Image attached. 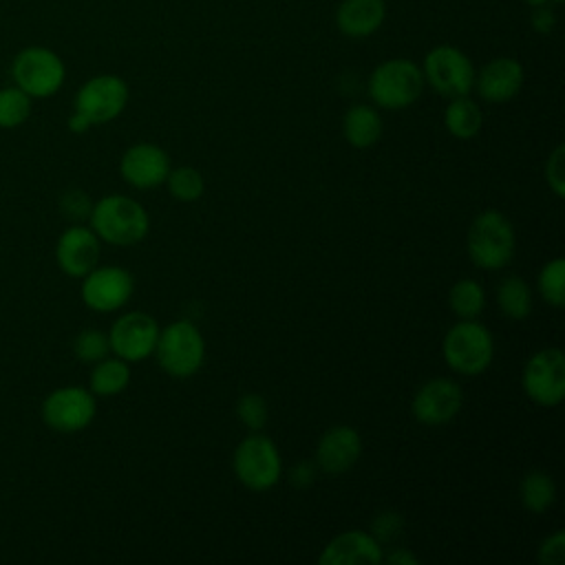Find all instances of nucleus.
<instances>
[{"instance_id":"nucleus-12","label":"nucleus","mask_w":565,"mask_h":565,"mask_svg":"<svg viewBox=\"0 0 565 565\" xmlns=\"http://www.w3.org/2000/svg\"><path fill=\"white\" fill-rule=\"evenodd\" d=\"M135 291V278L119 265H97L82 276V300L90 311L113 313L119 311Z\"/></svg>"},{"instance_id":"nucleus-39","label":"nucleus","mask_w":565,"mask_h":565,"mask_svg":"<svg viewBox=\"0 0 565 565\" xmlns=\"http://www.w3.org/2000/svg\"><path fill=\"white\" fill-rule=\"evenodd\" d=\"M530 7H541V4H561L563 0H523Z\"/></svg>"},{"instance_id":"nucleus-10","label":"nucleus","mask_w":565,"mask_h":565,"mask_svg":"<svg viewBox=\"0 0 565 565\" xmlns=\"http://www.w3.org/2000/svg\"><path fill=\"white\" fill-rule=\"evenodd\" d=\"M523 393L539 406L554 408L565 397V355L558 347L539 349L521 371Z\"/></svg>"},{"instance_id":"nucleus-28","label":"nucleus","mask_w":565,"mask_h":565,"mask_svg":"<svg viewBox=\"0 0 565 565\" xmlns=\"http://www.w3.org/2000/svg\"><path fill=\"white\" fill-rule=\"evenodd\" d=\"M536 287L541 298L547 305L556 309L565 305V258L563 256H556L541 267L536 276Z\"/></svg>"},{"instance_id":"nucleus-18","label":"nucleus","mask_w":565,"mask_h":565,"mask_svg":"<svg viewBox=\"0 0 565 565\" xmlns=\"http://www.w3.org/2000/svg\"><path fill=\"white\" fill-rule=\"evenodd\" d=\"M525 82L523 64L516 57L501 55L486 62L475 73V88L477 95L488 104H505L514 99Z\"/></svg>"},{"instance_id":"nucleus-36","label":"nucleus","mask_w":565,"mask_h":565,"mask_svg":"<svg viewBox=\"0 0 565 565\" xmlns=\"http://www.w3.org/2000/svg\"><path fill=\"white\" fill-rule=\"evenodd\" d=\"M318 475V466L313 461H298L289 468L287 479L294 488H309L316 481Z\"/></svg>"},{"instance_id":"nucleus-31","label":"nucleus","mask_w":565,"mask_h":565,"mask_svg":"<svg viewBox=\"0 0 565 565\" xmlns=\"http://www.w3.org/2000/svg\"><path fill=\"white\" fill-rule=\"evenodd\" d=\"M236 417L252 433L263 430L265 424H267V417H269V408H267L265 397L258 395V393H243L236 402Z\"/></svg>"},{"instance_id":"nucleus-34","label":"nucleus","mask_w":565,"mask_h":565,"mask_svg":"<svg viewBox=\"0 0 565 565\" xmlns=\"http://www.w3.org/2000/svg\"><path fill=\"white\" fill-rule=\"evenodd\" d=\"M90 207H93V203L84 190H68L60 199V210L64 212V216H68L73 221L88 218Z\"/></svg>"},{"instance_id":"nucleus-35","label":"nucleus","mask_w":565,"mask_h":565,"mask_svg":"<svg viewBox=\"0 0 565 565\" xmlns=\"http://www.w3.org/2000/svg\"><path fill=\"white\" fill-rule=\"evenodd\" d=\"M539 563H543V565H563L565 563V532L563 530H556L541 541Z\"/></svg>"},{"instance_id":"nucleus-15","label":"nucleus","mask_w":565,"mask_h":565,"mask_svg":"<svg viewBox=\"0 0 565 565\" xmlns=\"http://www.w3.org/2000/svg\"><path fill=\"white\" fill-rule=\"evenodd\" d=\"M170 172V157L163 148L150 141H139L126 148L119 159L121 179L137 190H152L166 183Z\"/></svg>"},{"instance_id":"nucleus-3","label":"nucleus","mask_w":565,"mask_h":565,"mask_svg":"<svg viewBox=\"0 0 565 565\" xmlns=\"http://www.w3.org/2000/svg\"><path fill=\"white\" fill-rule=\"evenodd\" d=\"M424 84V73L417 62L406 57H391L371 71L366 90L377 108L402 110L422 97Z\"/></svg>"},{"instance_id":"nucleus-25","label":"nucleus","mask_w":565,"mask_h":565,"mask_svg":"<svg viewBox=\"0 0 565 565\" xmlns=\"http://www.w3.org/2000/svg\"><path fill=\"white\" fill-rule=\"evenodd\" d=\"M497 305L510 320H525L532 311V291L521 276H505L497 287Z\"/></svg>"},{"instance_id":"nucleus-14","label":"nucleus","mask_w":565,"mask_h":565,"mask_svg":"<svg viewBox=\"0 0 565 565\" xmlns=\"http://www.w3.org/2000/svg\"><path fill=\"white\" fill-rule=\"evenodd\" d=\"M463 406V391L450 377H433L424 382L411 402L413 417L424 426H444L452 422Z\"/></svg>"},{"instance_id":"nucleus-29","label":"nucleus","mask_w":565,"mask_h":565,"mask_svg":"<svg viewBox=\"0 0 565 565\" xmlns=\"http://www.w3.org/2000/svg\"><path fill=\"white\" fill-rule=\"evenodd\" d=\"M31 115V97L13 86L0 88V128H18Z\"/></svg>"},{"instance_id":"nucleus-5","label":"nucleus","mask_w":565,"mask_h":565,"mask_svg":"<svg viewBox=\"0 0 565 565\" xmlns=\"http://www.w3.org/2000/svg\"><path fill=\"white\" fill-rule=\"evenodd\" d=\"M152 355L166 375L185 380L201 371L205 362V340L194 322L174 320L159 329Z\"/></svg>"},{"instance_id":"nucleus-27","label":"nucleus","mask_w":565,"mask_h":565,"mask_svg":"<svg viewBox=\"0 0 565 565\" xmlns=\"http://www.w3.org/2000/svg\"><path fill=\"white\" fill-rule=\"evenodd\" d=\"M166 185H168L170 196L181 201V203H194L205 192L203 174L196 168H192V166L170 168V172L166 177Z\"/></svg>"},{"instance_id":"nucleus-11","label":"nucleus","mask_w":565,"mask_h":565,"mask_svg":"<svg viewBox=\"0 0 565 565\" xmlns=\"http://www.w3.org/2000/svg\"><path fill=\"white\" fill-rule=\"evenodd\" d=\"M42 422L55 433H79L90 426L97 415V399L90 388L60 386L42 402Z\"/></svg>"},{"instance_id":"nucleus-32","label":"nucleus","mask_w":565,"mask_h":565,"mask_svg":"<svg viewBox=\"0 0 565 565\" xmlns=\"http://www.w3.org/2000/svg\"><path fill=\"white\" fill-rule=\"evenodd\" d=\"M402 525H404L402 514H397L395 510H384V512H377V514L373 516L369 534H371L380 545H384L386 541H393V539L399 534Z\"/></svg>"},{"instance_id":"nucleus-1","label":"nucleus","mask_w":565,"mask_h":565,"mask_svg":"<svg viewBox=\"0 0 565 565\" xmlns=\"http://www.w3.org/2000/svg\"><path fill=\"white\" fill-rule=\"evenodd\" d=\"M88 227L102 243L130 247L148 236L150 216L137 199L126 194H106L93 203Z\"/></svg>"},{"instance_id":"nucleus-23","label":"nucleus","mask_w":565,"mask_h":565,"mask_svg":"<svg viewBox=\"0 0 565 565\" xmlns=\"http://www.w3.org/2000/svg\"><path fill=\"white\" fill-rule=\"evenodd\" d=\"M444 126L455 139L468 141L481 132L483 113L470 95L452 97L444 110Z\"/></svg>"},{"instance_id":"nucleus-2","label":"nucleus","mask_w":565,"mask_h":565,"mask_svg":"<svg viewBox=\"0 0 565 565\" xmlns=\"http://www.w3.org/2000/svg\"><path fill=\"white\" fill-rule=\"evenodd\" d=\"M468 256L486 271H499L512 263L516 252V232L512 221L499 210L479 212L468 227Z\"/></svg>"},{"instance_id":"nucleus-20","label":"nucleus","mask_w":565,"mask_h":565,"mask_svg":"<svg viewBox=\"0 0 565 565\" xmlns=\"http://www.w3.org/2000/svg\"><path fill=\"white\" fill-rule=\"evenodd\" d=\"M386 18L384 0H342L335 9V26L347 38L373 35Z\"/></svg>"},{"instance_id":"nucleus-26","label":"nucleus","mask_w":565,"mask_h":565,"mask_svg":"<svg viewBox=\"0 0 565 565\" xmlns=\"http://www.w3.org/2000/svg\"><path fill=\"white\" fill-rule=\"evenodd\" d=\"M448 305L459 320H475L486 309V291L475 278H461L450 287Z\"/></svg>"},{"instance_id":"nucleus-19","label":"nucleus","mask_w":565,"mask_h":565,"mask_svg":"<svg viewBox=\"0 0 565 565\" xmlns=\"http://www.w3.org/2000/svg\"><path fill=\"white\" fill-rule=\"evenodd\" d=\"M320 565H380L384 547L364 530H347L335 534L318 554Z\"/></svg>"},{"instance_id":"nucleus-16","label":"nucleus","mask_w":565,"mask_h":565,"mask_svg":"<svg viewBox=\"0 0 565 565\" xmlns=\"http://www.w3.org/2000/svg\"><path fill=\"white\" fill-rule=\"evenodd\" d=\"M99 256L102 241L86 225L66 227L55 243V263L71 278L86 276L93 267L99 265Z\"/></svg>"},{"instance_id":"nucleus-37","label":"nucleus","mask_w":565,"mask_h":565,"mask_svg":"<svg viewBox=\"0 0 565 565\" xmlns=\"http://www.w3.org/2000/svg\"><path fill=\"white\" fill-rule=\"evenodd\" d=\"M530 24H532V29H534L536 33H541V35L552 33L554 26H556V15H554V11L550 9V4L534 7V11H532V15H530Z\"/></svg>"},{"instance_id":"nucleus-8","label":"nucleus","mask_w":565,"mask_h":565,"mask_svg":"<svg viewBox=\"0 0 565 565\" xmlns=\"http://www.w3.org/2000/svg\"><path fill=\"white\" fill-rule=\"evenodd\" d=\"M424 82L441 97L470 95L475 88V64L472 60L452 44L433 46L422 64Z\"/></svg>"},{"instance_id":"nucleus-13","label":"nucleus","mask_w":565,"mask_h":565,"mask_svg":"<svg viewBox=\"0 0 565 565\" xmlns=\"http://www.w3.org/2000/svg\"><path fill=\"white\" fill-rule=\"evenodd\" d=\"M159 322L146 311H126L121 313L110 331V353L126 362H141L154 353V344L159 338Z\"/></svg>"},{"instance_id":"nucleus-33","label":"nucleus","mask_w":565,"mask_h":565,"mask_svg":"<svg viewBox=\"0 0 565 565\" xmlns=\"http://www.w3.org/2000/svg\"><path fill=\"white\" fill-rule=\"evenodd\" d=\"M547 188L563 199L565 196V146H556L545 161Z\"/></svg>"},{"instance_id":"nucleus-9","label":"nucleus","mask_w":565,"mask_h":565,"mask_svg":"<svg viewBox=\"0 0 565 565\" xmlns=\"http://www.w3.org/2000/svg\"><path fill=\"white\" fill-rule=\"evenodd\" d=\"M128 97H130V90L124 77L113 73H102L86 79L77 88L73 99V113L82 115L93 128V126L117 119L124 113Z\"/></svg>"},{"instance_id":"nucleus-24","label":"nucleus","mask_w":565,"mask_h":565,"mask_svg":"<svg viewBox=\"0 0 565 565\" xmlns=\"http://www.w3.org/2000/svg\"><path fill=\"white\" fill-rule=\"evenodd\" d=\"M521 505L532 514L547 512L556 501V483L545 470H530L523 475L519 486Z\"/></svg>"},{"instance_id":"nucleus-30","label":"nucleus","mask_w":565,"mask_h":565,"mask_svg":"<svg viewBox=\"0 0 565 565\" xmlns=\"http://www.w3.org/2000/svg\"><path fill=\"white\" fill-rule=\"evenodd\" d=\"M73 353L79 362L95 364L110 355L108 333L102 329H82L73 340Z\"/></svg>"},{"instance_id":"nucleus-6","label":"nucleus","mask_w":565,"mask_h":565,"mask_svg":"<svg viewBox=\"0 0 565 565\" xmlns=\"http://www.w3.org/2000/svg\"><path fill=\"white\" fill-rule=\"evenodd\" d=\"M232 470L241 486H245L252 492H265L280 481V450L271 437L256 430L243 437L234 448Z\"/></svg>"},{"instance_id":"nucleus-38","label":"nucleus","mask_w":565,"mask_h":565,"mask_svg":"<svg viewBox=\"0 0 565 565\" xmlns=\"http://www.w3.org/2000/svg\"><path fill=\"white\" fill-rule=\"evenodd\" d=\"M384 561L391 563V565H417L419 563V558L411 550H406V547L391 550L388 554H384Z\"/></svg>"},{"instance_id":"nucleus-7","label":"nucleus","mask_w":565,"mask_h":565,"mask_svg":"<svg viewBox=\"0 0 565 565\" xmlns=\"http://www.w3.org/2000/svg\"><path fill=\"white\" fill-rule=\"evenodd\" d=\"M11 77L31 99H46L62 88L66 66L62 57L46 46H24L11 62Z\"/></svg>"},{"instance_id":"nucleus-4","label":"nucleus","mask_w":565,"mask_h":565,"mask_svg":"<svg viewBox=\"0 0 565 565\" xmlns=\"http://www.w3.org/2000/svg\"><path fill=\"white\" fill-rule=\"evenodd\" d=\"M441 355L448 369L459 375H481L494 358V338L486 324L457 320L441 340Z\"/></svg>"},{"instance_id":"nucleus-17","label":"nucleus","mask_w":565,"mask_h":565,"mask_svg":"<svg viewBox=\"0 0 565 565\" xmlns=\"http://www.w3.org/2000/svg\"><path fill=\"white\" fill-rule=\"evenodd\" d=\"M362 455V437L349 424H335L322 433L316 444L313 463L324 475H344Z\"/></svg>"},{"instance_id":"nucleus-22","label":"nucleus","mask_w":565,"mask_h":565,"mask_svg":"<svg viewBox=\"0 0 565 565\" xmlns=\"http://www.w3.org/2000/svg\"><path fill=\"white\" fill-rule=\"evenodd\" d=\"M130 384V362L106 355L104 360L95 362L88 375V388L95 397H113L128 388Z\"/></svg>"},{"instance_id":"nucleus-21","label":"nucleus","mask_w":565,"mask_h":565,"mask_svg":"<svg viewBox=\"0 0 565 565\" xmlns=\"http://www.w3.org/2000/svg\"><path fill=\"white\" fill-rule=\"evenodd\" d=\"M342 132L349 146L358 150L373 148L384 132L382 117L375 106L369 104H353L347 108L342 117Z\"/></svg>"}]
</instances>
